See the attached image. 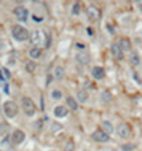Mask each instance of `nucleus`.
<instances>
[{"label": "nucleus", "mask_w": 142, "mask_h": 151, "mask_svg": "<svg viewBox=\"0 0 142 151\" xmlns=\"http://www.w3.org/2000/svg\"><path fill=\"white\" fill-rule=\"evenodd\" d=\"M18 111H19V108H18V105H16L14 102L8 100V102L3 104V113H5L7 118H14L16 115H18Z\"/></svg>", "instance_id": "obj_5"}, {"label": "nucleus", "mask_w": 142, "mask_h": 151, "mask_svg": "<svg viewBox=\"0 0 142 151\" xmlns=\"http://www.w3.org/2000/svg\"><path fill=\"white\" fill-rule=\"evenodd\" d=\"M75 99H77V102H78V104H86V102H88V91L80 89V91L77 92Z\"/></svg>", "instance_id": "obj_12"}, {"label": "nucleus", "mask_w": 142, "mask_h": 151, "mask_svg": "<svg viewBox=\"0 0 142 151\" xmlns=\"http://www.w3.org/2000/svg\"><path fill=\"white\" fill-rule=\"evenodd\" d=\"M134 148H136L134 145H123V146H121V150H123V151H133Z\"/></svg>", "instance_id": "obj_26"}, {"label": "nucleus", "mask_w": 142, "mask_h": 151, "mask_svg": "<svg viewBox=\"0 0 142 151\" xmlns=\"http://www.w3.org/2000/svg\"><path fill=\"white\" fill-rule=\"evenodd\" d=\"M110 51H112V54L115 56L117 59H121L123 58V51H121V48L118 46V43H115V45H112V48H110Z\"/></svg>", "instance_id": "obj_14"}, {"label": "nucleus", "mask_w": 142, "mask_h": 151, "mask_svg": "<svg viewBox=\"0 0 142 151\" xmlns=\"http://www.w3.org/2000/svg\"><path fill=\"white\" fill-rule=\"evenodd\" d=\"M21 105H22V110H24V113H26L27 116H34L35 111H37V107H35V104L29 99V97H22Z\"/></svg>", "instance_id": "obj_4"}, {"label": "nucleus", "mask_w": 142, "mask_h": 151, "mask_svg": "<svg viewBox=\"0 0 142 151\" xmlns=\"http://www.w3.org/2000/svg\"><path fill=\"white\" fill-rule=\"evenodd\" d=\"M35 68H37V65H35L34 60H29V62H26V70L29 72V73H34Z\"/></svg>", "instance_id": "obj_20"}, {"label": "nucleus", "mask_w": 142, "mask_h": 151, "mask_svg": "<svg viewBox=\"0 0 142 151\" xmlns=\"http://www.w3.org/2000/svg\"><path fill=\"white\" fill-rule=\"evenodd\" d=\"M118 46L121 48V51H129L131 50V42L128 38H120L118 40Z\"/></svg>", "instance_id": "obj_13"}, {"label": "nucleus", "mask_w": 142, "mask_h": 151, "mask_svg": "<svg viewBox=\"0 0 142 151\" xmlns=\"http://www.w3.org/2000/svg\"><path fill=\"white\" fill-rule=\"evenodd\" d=\"M102 100H104V102H107V104H109V102L112 100V99H110V92L104 91V92H102Z\"/></svg>", "instance_id": "obj_25"}, {"label": "nucleus", "mask_w": 142, "mask_h": 151, "mask_svg": "<svg viewBox=\"0 0 142 151\" xmlns=\"http://www.w3.org/2000/svg\"><path fill=\"white\" fill-rule=\"evenodd\" d=\"M75 59L78 64H88L90 62V56H88L86 52H78V54L75 56Z\"/></svg>", "instance_id": "obj_16"}, {"label": "nucleus", "mask_w": 142, "mask_h": 151, "mask_svg": "<svg viewBox=\"0 0 142 151\" xmlns=\"http://www.w3.org/2000/svg\"><path fill=\"white\" fill-rule=\"evenodd\" d=\"M69 115V108L64 107V105H58V107L54 108V116L56 118H66Z\"/></svg>", "instance_id": "obj_10"}, {"label": "nucleus", "mask_w": 142, "mask_h": 151, "mask_svg": "<svg viewBox=\"0 0 142 151\" xmlns=\"http://www.w3.org/2000/svg\"><path fill=\"white\" fill-rule=\"evenodd\" d=\"M86 16H88V19H90V21L96 22L97 19L101 18V10H99L96 5H88V8H86Z\"/></svg>", "instance_id": "obj_6"}, {"label": "nucleus", "mask_w": 142, "mask_h": 151, "mask_svg": "<svg viewBox=\"0 0 142 151\" xmlns=\"http://www.w3.org/2000/svg\"><path fill=\"white\" fill-rule=\"evenodd\" d=\"M131 64H133V65L141 64V58H139V54H136V52H134V54L131 56Z\"/></svg>", "instance_id": "obj_24"}, {"label": "nucleus", "mask_w": 142, "mask_h": 151, "mask_svg": "<svg viewBox=\"0 0 142 151\" xmlns=\"http://www.w3.org/2000/svg\"><path fill=\"white\" fill-rule=\"evenodd\" d=\"M29 56H30V59H40V58H42V48L34 46L29 51Z\"/></svg>", "instance_id": "obj_15"}, {"label": "nucleus", "mask_w": 142, "mask_h": 151, "mask_svg": "<svg viewBox=\"0 0 142 151\" xmlns=\"http://www.w3.org/2000/svg\"><path fill=\"white\" fill-rule=\"evenodd\" d=\"M10 138H11V142H13V143L19 145V143H22V142L26 140V134H24L21 129H16V130H13V132H11Z\"/></svg>", "instance_id": "obj_9"}, {"label": "nucleus", "mask_w": 142, "mask_h": 151, "mask_svg": "<svg viewBox=\"0 0 142 151\" xmlns=\"http://www.w3.org/2000/svg\"><path fill=\"white\" fill-rule=\"evenodd\" d=\"M91 137H93V140L94 142H101V143H105V142H109V134H105L102 129H96L94 132L91 134Z\"/></svg>", "instance_id": "obj_7"}, {"label": "nucleus", "mask_w": 142, "mask_h": 151, "mask_svg": "<svg viewBox=\"0 0 142 151\" xmlns=\"http://www.w3.org/2000/svg\"><path fill=\"white\" fill-rule=\"evenodd\" d=\"M62 151H75V145H74V142L69 140L67 143H66V146L62 148Z\"/></svg>", "instance_id": "obj_22"}, {"label": "nucleus", "mask_w": 142, "mask_h": 151, "mask_svg": "<svg viewBox=\"0 0 142 151\" xmlns=\"http://www.w3.org/2000/svg\"><path fill=\"white\" fill-rule=\"evenodd\" d=\"M13 13L18 18V21H27V18H29V10L26 6H16Z\"/></svg>", "instance_id": "obj_8"}, {"label": "nucleus", "mask_w": 142, "mask_h": 151, "mask_svg": "<svg viewBox=\"0 0 142 151\" xmlns=\"http://www.w3.org/2000/svg\"><path fill=\"white\" fill-rule=\"evenodd\" d=\"M30 40L34 43V46H45V48H50L51 46V37L45 34L43 30H35L34 34H30Z\"/></svg>", "instance_id": "obj_1"}, {"label": "nucleus", "mask_w": 142, "mask_h": 151, "mask_svg": "<svg viewBox=\"0 0 142 151\" xmlns=\"http://www.w3.org/2000/svg\"><path fill=\"white\" fill-rule=\"evenodd\" d=\"M66 104H67L66 107L69 110H77V108H78V102H77V99H74V97H67Z\"/></svg>", "instance_id": "obj_17"}, {"label": "nucleus", "mask_w": 142, "mask_h": 151, "mask_svg": "<svg viewBox=\"0 0 142 151\" xmlns=\"http://www.w3.org/2000/svg\"><path fill=\"white\" fill-rule=\"evenodd\" d=\"M117 134H118L120 138L128 140V138H131V135H133V129L128 122H120V124L117 126Z\"/></svg>", "instance_id": "obj_3"}, {"label": "nucleus", "mask_w": 142, "mask_h": 151, "mask_svg": "<svg viewBox=\"0 0 142 151\" xmlns=\"http://www.w3.org/2000/svg\"><path fill=\"white\" fill-rule=\"evenodd\" d=\"M102 130L105 134H110L113 130V126L110 124V121H102Z\"/></svg>", "instance_id": "obj_19"}, {"label": "nucleus", "mask_w": 142, "mask_h": 151, "mask_svg": "<svg viewBox=\"0 0 142 151\" xmlns=\"http://www.w3.org/2000/svg\"><path fill=\"white\" fill-rule=\"evenodd\" d=\"M51 97L54 100H59V99H62V92H61L59 89H54V91L51 92Z\"/></svg>", "instance_id": "obj_23"}, {"label": "nucleus", "mask_w": 142, "mask_h": 151, "mask_svg": "<svg viewBox=\"0 0 142 151\" xmlns=\"http://www.w3.org/2000/svg\"><path fill=\"white\" fill-rule=\"evenodd\" d=\"M62 76H64V67L58 65V67L54 68V78H56V80H61Z\"/></svg>", "instance_id": "obj_18"}, {"label": "nucleus", "mask_w": 142, "mask_h": 151, "mask_svg": "<svg viewBox=\"0 0 142 151\" xmlns=\"http://www.w3.org/2000/svg\"><path fill=\"white\" fill-rule=\"evenodd\" d=\"M0 72H2V70H0ZM0 78H2V73H0Z\"/></svg>", "instance_id": "obj_27"}, {"label": "nucleus", "mask_w": 142, "mask_h": 151, "mask_svg": "<svg viewBox=\"0 0 142 151\" xmlns=\"http://www.w3.org/2000/svg\"><path fill=\"white\" fill-rule=\"evenodd\" d=\"M11 34H13V37L18 40V42H27V40H30L29 30H27L24 26H21V24H16V26H13Z\"/></svg>", "instance_id": "obj_2"}, {"label": "nucleus", "mask_w": 142, "mask_h": 151, "mask_svg": "<svg viewBox=\"0 0 142 151\" xmlns=\"http://www.w3.org/2000/svg\"><path fill=\"white\" fill-rule=\"evenodd\" d=\"M85 151H88V150H85Z\"/></svg>", "instance_id": "obj_28"}, {"label": "nucleus", "mask_w": 142, "mask_h": 151, "mask_svg": "<svg viewBox=\"0 0 142 151\" xmlns=\"http://www.w3.org/2000/svg\"><path fill=\"white\" fill-rule=\"evenodd\" d=\"M104 68L102 67H99V65H96V67H93V70H91V76L94 80H101V78H104Z\"/></svg>", "instance_id": "obj_11"}, {"label": "nucleus", "mask_w": 142, "mask_h": 151, "mask_svg": "<svg viewBox=\"0 0 142 151\" xmlns=\"http://www.w3.org/2000/svg\"><path fill=\"white\" fill-rule=\"evenodd\" d=\"M80 11H82V3H74V6H72V14L77 16V14H80Z\"/></svg>", "instance_id": "obj_21"}]
</instances>
